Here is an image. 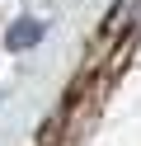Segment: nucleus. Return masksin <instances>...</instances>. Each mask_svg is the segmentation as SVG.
<instances>
[{
  "instance_id": "f257e3e1",
  "label": "nucleus",
  "mask_w": 141,
  "mask_h": 146,
  "mask_svg": "<svg viewBox=\"0 0 141 146\" xmlns=\"http://www.w3.org/2000/svg\"><path fill=\"white\" fill-rule=\"evenodd\" d=\"M38 38H42V24H38V19H19L14 29L5 33V47H14V52H28Z\"/></svg>"
}]
</instances>
